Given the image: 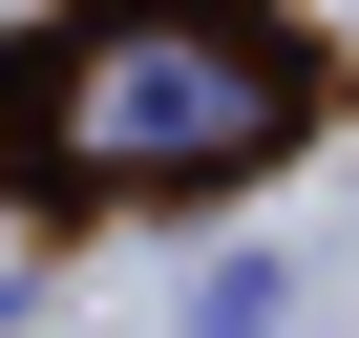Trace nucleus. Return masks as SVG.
<instances>
[{"label": "nucleus", "instance_id": "nucleus-1", "mask_svg": "<svg viewBox=\"0 0 359 338\" xmlns=\"http://www.w3.org/2000/svg\"><path fill=\"white\" fill-rule=\"evenodd\" d=\"M233 148H275V64L254 43L148 22V43H85L64 64V169H233Z\"/></svg>", "mask_w": 359, "mask_h": 338}]
</instances>
